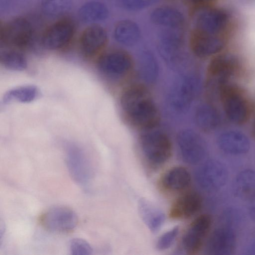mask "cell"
<instances>
[{
	"label": "cell",
	"mask_w": 255,
	"mask_h": 255,
	"mask_svg": "<svg viewBox=\"0 0 255 255\" xmlns=\"http://www.w3.org/2000/svg\"><path fill=\"white\" fill-rule=\"evenodd\" d=\"M66 163L69 174L77 184L85 186L91 181L93 173L92 164L80 147L74 144L67 146Z\"/></svg>",
	"instance_id": "obj_9"
},
{
	"label": "cell",
	"mask_w": 255,
	"mask_h": 255,
	"mask_svg": "<svg viewBox=\"0 0 255 255\" xmlns=\"http://www.w3.org/2000/svg\"><path fill=\"white\" fill-rule=\"evenodd\" d=\"M245 254L247 255H255V239L248 245L246 249Z\"/></svg>",
	"instance_id": "obj_37"
},
{
	"label": "cell",
	"mask_w": 255,
	"mask_h": 255,
	"mask_svg": "<svg viewBox=\"0 0 255 255\" xmlns=\"http://www.w3.org/2000/svg\"><path fill=\"white\" fill-rule=\"evenodd\" d=\"M176 141L180 154L185 162L196 164L205 158L206 144L195 131L189 129L181 130L177 134Z\"/></svg>",
	"instance_id": "obj_8"
},
{
	"label": "cell",
	"mask_w": 255,
	"mask_h": 255,
	"mask_svg": "<svg viewBox=\"0 0 255 255\" xmlns=\"http://www.w3.org/2000/svg\"><path fill=\"white\" fill-rule=\"evenodd\" d=\"M233 227L223 224L212 233L206 245L208 255H231L234 254L237 238Z\"/></svg>",
	"instance_id": "obj_15"
},
{
	"label": "cell",
	"mask_w": 255,
	"mask_h": 255,
	"mask_svg": "<svg viewBox=\"0 0 255 255\" xmlns=\"http://www.w3.org/2000/svg\"><path fill=\"white\" fill-rule=\"evenodd\" d=\"M219 148L228 154L240 155L247 153L250 148V141L241 131L229 130L221 133L217 138Z\"/></svg>",
	"instance_id": "obj_19"
},
{
	"label": "cell",
	"mask_w": 255,
	"mask_h": 255,
	"mask_svg": "<svg viewBox=\"0 0 255 255\" xmlns=\"http://www.w3.org/2000/svg\"><path fill=\"white\" fill-rule=\"evenodd\" d=\"M75 25L70 18L63 17L48 26L41 37L42 45L46 49L55 50L67 46L75 34Z\"/></svg>",
	"instance_id": "obj_7"
},
{
	"label": "cell",
	"mask_w": 255,
	"mask_h": 255,
	"mask_svg": "<svg viewBox=\"0 0 255 255\" xmlns=\"http://www.w3.org/2000/svg\"><path fill=\"white\" fill-rule=\"evenodd\" d=\"M202 199L197 192L190 191L180 196L172 203L169 213L174 220L185 219L197 213L201 209Z\"/></svg>",
	"instance_id": "obj_18"
},
{
	"label": "cell",
	"mask_w": 255,
	"mask_h": 255,
	"mask_svg": "<svg viewBox=\"0 0 255 255\" xmlns=\"http://www.w3.org/2000/svg\"><path fill=\"white\" fill-rule=\"evenodd\" d=\"M185 4L192 9L206 6V5L215 0H184Z\"/></svg>",
	"instance_id": "obj_35"
},
{
	"label": "cell",
	"mask_w": 255,
	"mask_h": 255,
	"mask_svg": "<svg viewBox=\"0 0 255 255\" xmlns=\"http://www.w3.org/2000/svg\"><path fill=\"white\" fill-rule=\"evenodd\" d=\"M195 176L197 184L203 190L214 192L225 185L228 173L226 167L221 162L211 159L198 167Z\"/></svg>",
	"instance_id": "obj_10"
},
{
	"label": "cell",
	"mask_w": 255,
	"mask_h": 255,
	"mask_svg": "<svg viewBox=\"0 0 255 255\" xmlns=\"http://www.w3.org/2000/svg\"><path fill=\"white\" fill-rule=\"evenodd\" d=\"M139 209L141 217L149 229L153 233L157 232L164 222V214L145 201L140 202Z\"/></svg>",
	"instance_id": "obj_28"
},
{
	"label": "cell",
	"mask_w": 255,
	"mask_h": 255,
	"mask_svg": "<svg viewBox=\"0 0 255 255\" xmlns=\"http://www.w3.org/2000/svg\"><path fill=\"white\" fill-rule=\"evenodd\" d=\"M179 30L170 29L161 35L159 42L161 56L166 62L172 65L176 64L181 57L183 42Z\"/></svg>",
	"instance_id": "obj_20"
},
{
	"label": "cell",
	"mask_w": 255,
	"mask_h": 255,
	"mask_svg": "<svg viewBox=\"0 0 255 255\" xmlns=\"http://www.w3.org/2000/svg\"><path fill=\"white\" fill-rule=\"evenodd\" d=\"M218 96L225 114L232 123L242 125L248 121L251 113V105L241 87L228 83L221 88Z\"/></svg>",
	"instance_id": "obj_2"
},
{
	"label": "cell",
	"mask_w": 255,
	"mask_h": 255,
	"mask_svg": "<svg viewBox=\"0 0 255 255\" xmlns=\"http://www.w3.org/2000/svg\"><path fill=\"white\" fill-rule=\"evenodd\" d=\"M179 233V227H175L163 233L158 239L156 248L161 251L169 249L174 243Z\"/></svg>",
	"instance_id": "obj_33"
},
{
	"label": "cell",
	"mask_w": 255,
	"mask_h": 255,
	"mask_svg": "<svg viewBox=\"0 0 255 255\" xmlns=\"http://www.w3.org/2000/svg\"><path fill=\"white\" fill-rule=\"evenodd\" d=\"M156 0H122L123 7L128 10L136 11L152 5Z\"/></svg>",
	"instance_id": "obj_34"
},
{
	"label": "cell",
	"mask_w": 255,
	"mask_h": 255,
	"mask_svg": "<svg viewBox=\"0 0 255 255\" xmlns=\"http://www.w3.org/2000/svg\"><path fill=\"white\" fill-rule=\"evenodd\" d=\"M72 5V0H42L41 9L47 16L60 17L67 13Z\"/></svg>",
	"instance_id": "obj_31"
},
{
	"label": "cell",
	"mask_w": 255,
	"mask_h": 255,
	"mask_svg": "<svg viewBox=\"0 0 255 255\" xmlns=\"http://www.w3.org/2000/svg\"><path fill=\"white\" fill-rule=\"evenodd\" d=\"M253 130L254 135H255V119L254 121L253 125Z\"/></svg>",
	"instance_id": "obj_38"
},
{
	"label": "cell",
	"mask_w": 255,
	"mask_h": 255,
	"mask_svg": "<svg viewBox=\"0 0 255 255\" xmlns=\"http://www.w3.org/2000/svg\"><path fill=\"white\" fill-rule=\"evenodd\" d=\"M114 35L117 42L126 46L137 43L140 38V31L136 23L130 20H123L115 25Z\"/></svg>",
	"instance_id": "obj_25"
},
{
	"label": "cell",
	"mask_w": 255,
	"mask_h": 255,
	"mask_svg": "<svg viewBox=\"0 0 255 255\" xmlns=\"http://www.w3.org/2000/svg\"><path fill=\"white\" fill-rule=\"evenodd\" d=\"M35 30L27 18L19 17L4 23L0 27V43L18 49H26L33 44Z\"/></svg>",
	"instance_id": "obj_5"
},
{
	"label": "cell",
	"mask_w": 255,
	"mask_h": 255,
	"mask_svg": "<svg viewBox=\"0 0 255 255\" xmlns=\"http://www.w3.org/2000/svg\"><path fill=\"white\" fill-rule=\"evenodd\" d=\"M0 61L5 68L12 71H22L27 66L25 57L22 53L14 49L1 52Z\"/></svg>",
	"instance_id": "obj_30"
},
{
	"label": "cell",
	"mask_w": 255,
	"mask_h": 255,
	"mask_svg": "<svg viewBox=\"0 0 255 255\" xmlns=\"http://www.w3.org/2000/svg\"><path fill=\"white\" fill-rule=\"evenodd\" d=\"M120 105L128 121L134 127L145 130L155 128L160 115L148 89L143 84L127 88L120 98Z\"/></svg>",
	"instance_id": "obj_1"
},
{
	"label": "cell",
	"mask_w": 255,
	"mask_h": 255,
	"mask_svg": "<svg viewBox=\"0 0 255 255\" xmlns=\"http://www.w3.org/2000/svg\"><path fill=\"white\" fill-rule=\"evenodd\" d=\"M212 225V218L203 214L189 225L182 239V248L186 254L194 255L200 250Z\"/></svg>",
	"instance_id": "obj_14"
},
{
	"label": "cell",
	"mask_w": 255,
	"mask_h": 255,
	"mask_svg": "<svg viewBox=\"0 0 255 255\" xmlns=\"http://www.w3.org/2000/svg\"><path fill=\"white\" fill-rule=\"evenodd\" d=\"M249 213L251 218L255 221V195L249 200Z\"/></svg>",
	"instance_id": "obj_36"
},
{
	"label": "cell",
	"mask_w": 255,
	"mask_h": 255,
	"mask_svg": "<svg viewBox=\"0 0 255 255\" xmlns=\"http://www.w3.org/2000/svg\"><path fill=\"white\" fill-rule=\"evenodd\" d=\"M139 145L145 162L153 168L163 165L171 154V141L162 131L146 130L140 137Z\"/></svg>",
	"instance_id": "obj_3"
},
{
	"label": "cell",
	"mask_w": 255,
	"mask_h": 255,
	"mask_svg": "<svg viewBox=\"0 0 255 255\" xmlns=\"http://www.w3.org/2000/svg\"><path fill=\"white\" fill-rule=\"evenodd\" d=\"M234 194L242 199L250 200L255 195V171L247 169L239 173L233 184Z\"/></svg>",
	"instance_id": "obj_24"
},
{
	"label": "cell",
	"mask_w": 255,
	"mask_h": 255,
	"mask_svg": "<svg viewBox=\"0 0 255 255\" xmlns=\"http://www.w3.org/2000/svg\"><path fill=\"white\" fill-rule=\"evenodd\" d=\"M191 177L183 167L176 166L167 170L162 176L159 185L162 190L177 193L185 190L189 185Z\"/></svg>",
	"instance_id": "obj_21"
},
{
	"label": "cell",
	"mask_w": 255,
	"mask_h": 255,
	"mask_svg": "<svg viewBox=\"0 0 255 255\" xmlns=\"http://www.w3.org/2000/svg\"><path fill=\"white\" fill-rule=\"evenodd\" d=\"M108 34L101 26L93 24L85 28L79 39V48L85 56H93L101 52L108 42Z\"/></svg>",
	"instance_id": "obj_17"
},
{
	"label": "cell",
	"mask_w": 255,
	"mask_h": 255,
	"mask_svg": "<svg viewBox=\"0 0 255 255\" xmlns=\"http://www.w3.org/2000/svg\"><path fill=\"white\" fill-rule=\"evenodd\" d=\"M133 66L131 56L120 49L109 51L102 54L97 62L100 72L110 77H119L127 74Z\"/></svg>",
	"instance_id": "obj_11"
},
{
	"label": "cell",
	"mask_w": 255,
	"mask_h": 255,
	"mask_svg": "<svg viewBox=\"0 0 255 255\" xmlns=\"http://www.w3.org/2000/svg\"><path fill=\"white\" fill-rule=\"evenodd\" d=\"M150 18L154 24L169 29H180L184 23L181 13L175 8L167 6L154 9L151 13Z\"/></svg>",
	"instance_id": "obj_23"
},
{
	"label": "cell",
	"mask_w": 255,
	"mask_h": 255,
	"mask_svg": "<svg viewBox=\"0 0 255 255\" xmlns=\"http://www.w3.org/2000/svg\"><path fill=\"white\" fill-rule=\"evenodd\" d=\"M138 69L142 79L146 83L151 84L156 81L159 67L156 59L149 52H143L139 59Z\"/></svg>",
	"instance_id": "obj_29"
},
{
	"label": "cell",
	"mask_w": 255,
	"mask_h": 255,
	"mask_svg": "<svg viewBox=\"0 0 255 255\" xmlns=\"http://www.w3.org/2000/svg\"><path fill=\"white\" fill-rule=\"evenodd\" d=\"M70 252L73 255H89L93 249L86 241L81 238H74L70 242Z\"/></svg>",
	"instance_id": "obj_32"
},
{
	"label": "cell",
	"mask_w": 255,
	"mask_h": 255,
	"mask_svg": "<svg viewBox=\"0 0 255 255\" xmlns=\"http://www.w3.org/2000/svg\"><path fill=\"white\" fill-rule=\"evenodd\" d=\"M196 29L218 35L227 25L228 15L224 10L207 6L192 9Z\"/></svg>",
	"instance_id": "obj_13"
},
{
	"label": "cell",
	"mask_w": 255,
	"mask_h": 255,
	"mask_svg": "<svg viewBox=\"0 0 255 255\" xmlns=\"http://www.w3.org/2000/svg\"><path fill=\"white\" fill-rule=\"evenodd\" d=\"M199 86V78L195 74H186L179 77L169 94L171 108L179 114L187 111L198 93Z\"/></svg>",
	"instance_id": "obj_6"
},
{
	"label": "cell",
	"mask_w": 255,
	"mask_h": 255,
	"mask_svg": "<svg viewBox=\"0 0 255 255\" xmlns=\"http://www.w3.org/2000/svg\"><path fill=\"white\" fill-rule=\"evenodd\" d=\"M38 95L37 87L32 85L20 86L6 91L3 96L2 103L7 104L13 101L28 103L33 101Z\"/></svg>",
	"instance_id": "obj_27"
},
{
	"label": "cell",
	"mask_w": 255,
	"mask_h": 255,
	"mask_svg": "<svg viewBox=\"0 0 255 255\" xmlns=\"http://www.w3.org/2000/svg\"><path fill=\"white\" fill-rule=\"evenodd\" d=\"M240 68V61L236 56L224 54L215 56L207 68L208 90L218 95L221 88L229 83L230 79L238 73Z\"/></svg>",
	"instance_id": "obj_4"
},
{
	"label": "cell",
	"mask_w": 255,
	"mask_h": 255,
	"mask_svg": "<svg viewBox=\"0 0 255 255\" xmlns=\"http://www.w3.org/2000/svg\"><path fill=\"white\" fill-rule=\"evenodd\" d=\"M78 15L82 22L94 24L106 19L109 15V10L104 3L92 1L82 5L78 10Z\"/></svg>",
	"instance_id": "obj_26"
},
{
	"label": "cell",
	"mask_w": 255,
	"mask_h": 255,
	"mask_svg": "<svg viewBox=\"0 0 255 255\" xmlns=\"http://www.w3.org/2000/svg\"><path fill=\"white\" fill-rule=\"evenodd\" d=\"M189 45L195 55L205 58L220 52L224 46L225 41L218 35L208 34L194 28L190 34Z\"/></svg>",
	"instance_id": "obj_16"
},
{
	"label": "cell",
	"mask_w": 255,
	"mask_h": 255,
	"mask_svg": "<svg viewBox=\"0 0 255 255\" xmlns=\"http://www.w3.org/2000/svg\"><path fill=\"white\" fill-rule=\"evenodd\" d=\"M194 120L199 128L204 131L210 132L219 126L221 117L214 106L209 103H203L196 108Z\"/></svg>",
	"instance_id": "obj_22"
},
{
	"label": "cell",
	"mask_w": 255,
	"mask_h": 255,
	"mask_svg": "<svg viewBox=\"0 0 255 255\" xmlns=\"http://www.w3.org/2000/svg\"><path fill=\"white\" fill-rule=\"evenodd\" d=\"M41 223L47 230L55 233H67L77 226L78 218L71 209L62 206L53 207L41 217Z\"/></svg>",
	"instance_id": "obj_12"
}]
</instances>
